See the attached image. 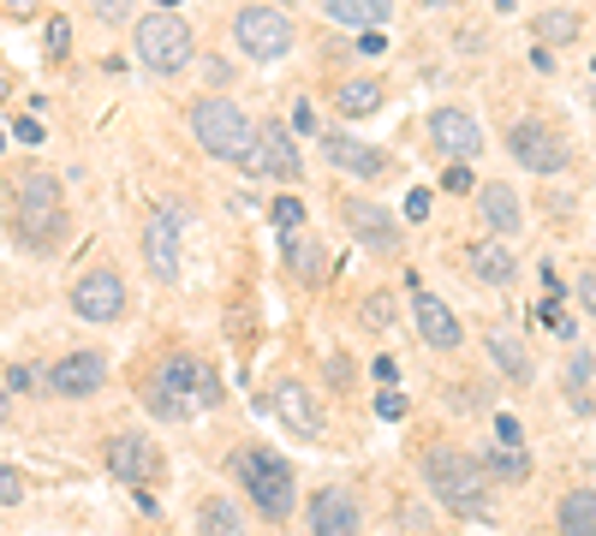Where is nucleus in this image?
Masks as SVG:
<instances>
[{"mask_svg": "<svg viewBox=\"0 0 596 536\" xmlns=\"http://www.w3.org/2000/svg\"><path fill=\"white\" fill-rule=\"evenodd\" d=\"M221 400H227V381L203 352H168L144 376V412L161 417V424H185L197 412H215Z\"/></svg>", "mask_w": 596, "mask_h": 536, "instance_id": "1", "label": "nucleus"}, {"mask_svg": "<svg viewBox=\"0 0 596 536\" xmlns=\"http://www.w3.org/2000/svg\"><path fill=\"white\" fill-rule=\"evenodd\" d=\"M417 471H424L429 495H436L453 519H477V525L496 519V483H489V471L477 453H465V447H453V441H424Z\"/></svg>", "mask_w": 596, "mask_h": 536, "instance_id": "2", "label": "nucleus"}, {"mask_svg": "<svg viewBox=\"0 0 596 536\" xmlns=\"http://www.w3.org/2000/svg\"><path fill=\"white\" fill-rule=\"evenodd\" d=\"M12 203V239L24 251H54L60 233H66V191L48 168H24L7 191Z\"/></svg>", "mask_w": 596, "mask_h": 536, "instance_id": "3", "label": "nucleus"}, {"mask_svg": "<svg viewBox=\"0 0 596 536\" xmlns=\"http://www.w3.org/2000/svg\"><path fill=\"white\" fill-rule=\"evenodd\" d=\"M185 125H192L197 149H203L209 161H227V168H245V161H251L257 120H251V108H239L233 96H215V89H203L192 108H185Z\"/></svg>", "mask_w": 596, "mask_h": 536, "instance_id": "4", "label": "nucleus"}, {"mask_svg": "<svg viewBox=\"0 0 596 536\" xmlns=\"http://www.w3.org/2000/svg\"><path fill=\"white\" fill-rule=\"evenodd\" d=\"M233 477H239V489L251 495V507H257L269 525H287V519L299 513V477H293V465H287L275 447L245 441L233 453Z\"/></svg>", "mask_w": 596, "mask_h": 536, "instance_id": "5", "label": "nucleus"}, {"mask_svg": "<svg viewBox=\"0 0 596 536\" xmlns=\"http://www.w3.org/2000/svg\"><path fill=\"white\" fill-rule=\"evenodd\" d=\"M132 48H137V66L149 72V78H180V72H192L197 60V36L192 24L180 19V7H149L132 19Z\"/></svg>", "mask_w": 596, "mask_h": 536, "instance_id": "6", "label": "nucleus"}, {"mask_svg": "<svg viewBox=\"0 0 596 536\" xmlns=\"http://www.w3.org/2000/svg\"><path fill=\"white\" fill-rule=\"evenodd\" d=\"M227 24H233L239 60H251V66H281V60L299 48V24H293V12H287L281 0H245Z\"/></svg>", "mask_w": 596, "mask_h": 536, "instance_id": "7", "label": "nucleus"}, {"mask_svg": "<svg viewBox=\"0 0 596 536\" xmlns=\"http://www.w3.org/2000/svg\"><path fill=\"white\" fill-rule=\"evenodd\" d=\"M335 215H340L346 239L364 251V257H376V263H400L405 257V221H400V209H388V203H376V197H358V191H340Z\"/></svg>", "mask_w": 596, "mask_h": 536, "instance_id": "8", "label": "nucleus"}, {"mask_svg": "<svg viewBox=\"0 0 596 536\" xmlns=\"http://www.w3.org/2000/svg\"><path fill=\"white\" fill-rule=\"evenodd\" d=\"M501 144H507V156H513L519 168L537 173V179H561L567 168H573V144H567V132L549 125L543 113H513V120L501 125Z\"/></svg>", "mask_w": 596, "mask_h": 536, "instance_id": "9", "label": "nucleus"}, {"mask_svg": "<svg viewBox=\"0 0 596 536\" xmlns=\"http://www.w3.org/2000/svg\"><path fill=\"white\" fill-rule=\"evenodd\" d=\"M245 173H251V179H269V185H281V191H299V185H304V173H311V168H304L299 132L281 120V113H263Z\"/></svg>", "mask_w": 596, "mask_h": 536, "instance_id": "10", "label": "nucleus"}, {"mask_svg": "<svg viewBox=\"0 0 596 536\" xmlns=\"http://www.w3.org/2000/svg\"><path fill=\"white\" fill-rule=\"evenodd\" d=\"M316 156H323L340 179H358V185H388V179H400V156H394V149L364 144V137L340 132V125H328V132L316 137Z\"/></svg>", "mask_w": 596, "mask_h": 536, "instance_id": "11", "label": "nucleus"}, {"mask_svg": "<svg viewBox=\"0 0 596 536\" xmlns=\"http://www.w3.org/2000/svg\"><path fill=\"white\" fill-rule=\"evenodd\" d=\"M66 304H72V316H78V322L108 328V322H120V316L132 310V287H125L120 268H90V275L72 280V299Z\"/></svg>", "mask_w": 596, "mask_h": 536, "instance_id": "12", "label": "nucleus"}, {"mask_svg": "<svg viewBox=\"0 0 596 536\" xmlns=\"http://www.w3.org/2000/svg\"><path fill=\"white\" fill-rule=\"evenodd\" d=\"M424 132H429V144H436L448 161H477L489 149V132L477 125V113L465 108V101H441V108H429Z\"/></svg>", "mask_w": 596, "mask_h": 536, "instance_id": "13", "label": "nucleus"}, {"mask_svg": "<svg viewBox=\"0 0 596 536\" xmlns=\"http://www.w3.org/2000/svg\"><path fill=\"white\" fill-rule=\"evenodd\" d=\"M388 101H394V84H388L382 72H340V78L328 84V113H335L340 125L376 120V113H388Z\"/></svg>", "mask_w": 596, "mask_h": 536, "instance_id": "14", "label": "nucleus"}, {"mask_svg": "<svg viewBox=\"0 0 596 536\" xmlns=\"http://www.w3.org/2000/svg\"><path fill=\"white\" fill-rule=\"evenodd\" d=\"M101 459H108V471L120 483H132V489H149V483L168 477V453H161L149 436H137V429L108 436V441H101Z\"/></svg>", "mask_w": 596, "mask_h": 536, "instance_id": "15", "label": "nucleus"}, {"mask_svg": "<svg viewBox=\"0 0 596 536\" xmlns=\"http://www.w3.org/2000/svg\"><path fill=\"white\" fill-rule=\"evenodd\" d=\"M460 268L477 280L484 292H513L519 287V251H513V239H496V233H484V239H465L460 245Z\"/></svg>", "mask_w": 596, "mask_h": 536, "instance_id": "16", "label": "nucleus"}, {"mask_svg": "<svg viewBox=\"0 0 596 536\" xmlns=\"http://www.w3.org/2000/svg\"><path fill=\"white\" fill-rule=\"evenodd\" d=\"M269 412L281 417V429L293 441H323L328 436V417H323V405H316V393L304 388L299 376H281L269 388Z\"/></svg>", "mask_w": 596, "mask_h": 536, "instance_id": "17", "label": "nucleus"}, {"mask_svg": "<svg viewBox=\"0 0 596 536\" xmlns=\"http://www.w3.org/2000/svg\"><path fill=\"white\" fill-rule=\"evenodd\" d=\"M48 393L54 400H96L101 388H108V357L90 352V346H78V352H60L54 364H48Z\"/></svg>", "mask_w": 596, "mask_h": 536, "instance_id": "18", "label": "nucleus"}, {"mask_svg": "<svg viewBox=\"0 0 596 536\" xmlns=\"http://www.w3.org/2000/svg\"><path fill=\"white\" fill-rule=\"evenodd\" d=\"M472 203H477V227L496 233V239H519V233H525V221H531L513 179H477Z\"/></svg>", "mask_w": 596, "mask_h": 536, "instance_id": "19", "label": "nucleus"}, {"mask_svg": "<svg viewBox=\"0 0 596 536\" xmlns=\"http://www.w3.org/2000/svg\"><path fill=\"white\" fill-rule=\"evenodd\" d=\"M412 322H417V340H424L429 352H441V357L465 352V322H460V310H453L448 299H436V292L417 287L412 292Z\"/></svg>", "mask_w": 596, "mask_h": 536, "instance_id": "20", "label": "nucleus"}, {"mask_svg": "<svg viewBox=\"0 0 596 536\" xmlns=\"http://www.w3.org/2000/svg\"><path fill=\"white\" fill-rule=\"evenodd\" d=\"M328 268H335V257H328V245L311 233V227L281 233V275L293 280L299 292H316V287L328 280Z\"/></svg>", "mask_w": 596, "mask_h": 536, "instance_id": "21", "label": "nucleus"}, {"mask_svg": "<svg viewBox=\"0 0 596 536\" xmlns=\"http://www.w3.org/2000/svg\"><path fill=\"white\" fill-rule=\"evenodd\" d=\"M304 519H311V536H364V513H358V501H352V489H340V483L311 489Z\"/></svg>", "mask_w": 596, "mask_h": 536, "instance_id": "22", "label": "nucleus"}, {"mask_svg": "<svg viewBox=\"0 0 596 536\" xmlns=\"http://www.w3.org/2000/svg\"><path fill=\"white\" fill-rule=\"evenodd\" d=\"M477 346H484L489 369H496L507 388H531V381H537V357H531V346L519 334H507V328H477Z\"/></svg>", "mask_w": 596, "mask_h": 536, "instance_id": "23", "label": "nucleus"}, {"mask_svg": "<svg viewBox=\"0 0 596 536\" xmlns=\"http://www.w3.org/2000/svg\"><path fill=\"white\" fill-rule=\"evenodd\" d=\"M144 263L156 280H180V215L173 209L144 215Z\"/></svg>", "mask_w": 596, "mask_h": 536, "instance_id": "24", "label": "nucleus"}, {"mask_svg": "<svg viewBox=\"0 0 596 536\" xmlns=\"http://www.w3.org/2000/svg\"><path fill=\"white\" fill-rule=\"evenodd\" d=\"M316 12H323L328 31H382L388 19H394V0H316Z\"/></svg>", "mask_w": 596, "mask_h": 536, "instance_id": "25", "label": "nucleus"}, {"mask_svg": "<svg viewBox=\"0 0 596 536\" xmlns=\"http://www.w3.org/2000/svg\"><path fill=\"white\" fill-rule=\"evenodd\" d=\"M561 393L579 417L596 412V352L585 346H567V364H561Z\"/></svg>", "mask_w": 596, "mask_h": 536, "instance_id": "26", "label": "nucleus"}, {"mask_svg": "<svg viewBox=\"0 0 596 536\" xmlns=\"http://www.w3.org/2000/svg\"><path fill=\"white\" fill-rule=\"evenodd\" d=\"M555 525L561 536H596V489H567L555 507Z\"/></svg>", "mask_w": 596, "mask_h": 536, "instance_id": "27", "label": "nucleus"}, {"mask_svg": "<svg viewBox=\"0 0 596 536\" xmlns=\"http://www.w3.org/2000/svg\"><path fill=\"white\" fill-rule=\"evenodd\" d=\"M197 536H245V519L227 495H203L197 501Z\"/></svg>", "mask_w": 596, "mask_h": 536, "instance_id": "28", "label": "nucleus"}, {"mask_svg": "<svg viewBox=\"0 0 596 536\" xmlns=\"http://www.w3.org/2000/svg\"><path fill=\"white\" fill-rule=\"evenodd\" d=\"M531 31H537V42H549V48H567V42H579V31H585V19H579L573 7H543Z\"/></svg>", "mask_w": 596, "mask_h": 536, "instance_id": "29", "label": "nucleus"}, {"mask_svg": "<svg viewBox=\"0 0 596 536\" xmlns=\"http://www.w3.org/2000/svg\"><path fill=\"white\" fill-rule=\"evenodd\" d=\"M394 322H400V304H394V292H388V287H376V292H364V299H358V328H364V334H388Z\"/></svg>", "mask_w": 596, "mask_h": 536, "instance_id": "30", "label": "nucleus"}, {"mask_svg": "<svg viewBox=\"0 0 596 536\" xmlns=\"http://www.w3.org/2000/svg\"><path fill=\"white\" fill-rule=\"evenodd\" d=\"M484 471H489V477H501V483H525V477H531V453H525V447L496 441V447L484 453Z\"/></svg>", "mask_w": 596, "mask_h": 536, "instance_id": "31", "label": "nucleus"}, {"mask_svg": "<svg viewBox=\"0 0 596 536\" xmlns=\"http://www.w3.org/2000/svg\"><path fill=\"white\" fill-rule=\"evenodd\" d=\"M269 227L275 233H299V227H311V209H304L299 191H281V197L269 203Z\"/></svg>", "mask_w": 596, "mask_h": 536, "instance_id": "32", "label": "nucleus"}, {"mask_svg": "<svg viewBox=\"0 0 596 536\" xmlns=\"http://www.w3.org/2000/svg\"><path fill=\"white\" fill-rule=\"evenodd\" d=\"M42 54H48V66H66L72 60V19H48L42 24Z\"/></svg>", "mask_w": 596, "mask_h": 536, "instance_id": "33", "label": "nucleus"}, {"mask_svg": "<svg viewBox=\"0 0 596 536\" xmlns=\"http://www.w3.org/2000/svg\"><path fill=\"white\" fill-rule=\"evenodd\" d=\"M203 89H215V96H227V89H233L239 84V66H233V60H227V54H209V60H203Z\"/></svg>", "mask_w": 596, "mask_h": 536, "instance_id": "34", "label": "nucleus"}, {"mask_svg": "<svg viewBox=\"0 0 596 536\" xmlns=\"http://www.w3.org/2000/svg\"><path fill=\"white\" fill-rule=\"evenodd\" d=\"M287 125H293L299 137H323V132H328V125H323V113H316V101H311V96H293V120H287Z\"/></svg>", "mask_w": 596, "mask_h": 536, "instance_id": "35", "label": "nucleus"}, {"mask_svg": "<svg viewBox=\"0 0 596 536\" xmlns=\"http://www.w3.org/2000/svg\"><path fill=\"white\" fill-rule=\"evenodd\" d=\"M441 191H448V197H472V191H477L472 161H448V168H441Z\"/></svg>", "mask_w": 596, "mask_h": 536, "instance_id": "36", "label": "nucleus"}, {"mask_svg": "<svg viewBox=\"0 0 596 536\" xmlns=\"http://www.w3.org/2000/svg\"><path fill=\"white\" fill-rule=\"evenodd\" d=\"M90 19L108 24V31H120L125 19H137V0H90Z\"/></svg>", "mask_w": 596, "mask_h": 536, "instance_id": "37", "label": "nucleus"}, {"mask_svg": "<svg viewBox=\"0 0 596 536\" xmlns=\"http://www.w3.org/2000/svg\"><path fill=\"white\" fill-rule=\"evenodd\" d=\"M537 322H543V328H549V334H555V340H567V346H573V334H579V322H573V316H567V310H561V304H537Z\"/></svg>", "mask_w": 596, "mask_h": 536, "instance_id": "38", "label": "nucleus"}, {"mask_svg": "<svg viewBox=\"0 0 596 536\" xmlns=\"http://www.w3.org/2000/svg\"><path fill=\"white\" fill-rule=\"evenodd\" d=\"M573 304H579V310H585L591 322H596V263H585V268L573 275Z\"/></svg>", "mask_w": 596, "mask_h": 536, "instance_id": "39", "label": "nucleus"}, {"mask_svg": "<svg viewBox=\"0 0 596 536\" xmlns=\"http://www.w3.org/2000/svg\"><path fill=\"white\" fill-rule=\"evenodd\" d=\"M0 381H7V393H19V400H31V393H36V369L31 364H7V369H0Z\"/></svg>", "mask_w": 596, "mask_h": 536, "instance_id": "40", "label": "nucleus"}, {"mask_svg": "<svg viewBox=\"0 0 596 536\" xmlns=\"http://www.w3.org/2000/svg\"><path fill=\"white\" fill-rule=\"evenodd\" d=\"M448 405H453V412H484V405H489V388H484V381H465L460 393H448Z\"/></svg>", "mask_w": 596, "mask_h": 536, "instance_id": "41", "label": "nucleus"}, {"mask_svg": "<svg viewBox=\"0 0 596 536\" xmlns=\"http://www.w3.org/2000/svg\"><path fill=\"white\" fill-rule=\"evenodd\" d=\"M489 429H496V441H507V447H525V429H519L513 412H489Z\"/></svg>", "mask_w": 596, "mask_h": 536, "instance_id": "42", "label": "nucleus"}, {"mask_svg": "<svg viewBox=\"0 0 596 536\" xmlns=\"http://www.w3.org/2000/svg\"><path fill=\"white\" fill-rule=\"evenodd\" d=\"M19 501H24V471L0 465V507H19Z\"/></svg>", "mask_w": 596, "mask_h": 536, "instance_id": "43", "label": "nucleus"}, {"mask_svg": "<svg viewBox=\"0 0 596 536\" xmlns=\"http://www.w3.org/2000/svg\"><path fill=\"white\" fill-rule=\"evenodd\" d=\"M429 221V185H412L405 191V227H424Z\"/></svg>", "mask_w": 596, "mask_h": 536, "instance_id": "44", "label": "nucleus"}, {"mask_svg": "<svg viewBox=\"0 0 596 536\" xmlns=\"http://www.w3.org/2000/svg\"><path fill=\"white\" fill-rule=\"evenodd\" d=\"M376 417H382V424H400V417H405V393L382 388V393H376Z\"/></svg>", "mask_w": 596, "mask_h": 536, "instance_id": "45", "label": "nucleus"}, {"mask_svg": "<svg viewBox=\"0 0 596 536\" xmlns=\"http://www.w3.org/2000/svg\"><path fill=\"white\" fill-rule=\"evenodd\" d=\"M36 12H42V0H0V19H12V24L36 19Z\"/></svg>", "mask_w": 596, "mask_h": 536, "instance_id": "46", "label": "nucleus"}, {"mask_svg": "<svg viewBox=\"0 0 596 536\" xmlns=\"http://www.w3.org/2000/svg\"><path fill=\"white\" fill-rule=\"evenodd\" d=\"M352 42H358V54H364V60L388 54V36H382V31H358V36H352Z\"/></svg>", "mask_w": 596, "mask_h": 536, "instance_id": "47", "label": "nucleus"}, {"mask_svg": "<svg viewBox=\"0 0 596 536\" xmlns=\"http://www.w3.org/2000/svg\"><path fill=\"white\" fill-rule=\"evenodd\" d=\"M370 376L382 381V388H394V381H400V357H388V352H382V357H370Z\"/></svg>", "mask_w": 596, "mask_h": 536, "instance_id": "48", "label": "nucleus"}, {"mask_svg": "<svg viewBox=\"0 0 596 536\" xmlns=\"http://www.w3.org/2000/svg\"><path fill=\"white\" fill-rule=\"evenodd\" d=\"M531 72H543V78H555V48H549V42H537V48H531Z\"/></svg>", "mask_w": 596, "mask_h": 536, "instance_id": "49", "label": "nucleus"}, {"mask_svg": "<svg viewBox=\"0 0 596 536\" xmlns=\"http://www.w3.org/2000/svg\"><path fill=\"white\" fill-rule=\"evenodd\" d=\"M12 137H19V144H42V125H36V120H19V125H12Z\"/></svg>", "mask_w": 596, "mask_h": 536, "instance_id": "50", "label": "nucleus"}, {"mask_svg": "<svg viewBox=\"0 0 596 536\" xmlns=\"http://www.w3.org/2000/svg\"><path fill=\"white\" fill-rule=\"evenodd\" d=\"M12 89H19V72H12V66H7V60H0V101H7V96H12Z\"/></svg>", "mask_w": 596, "mask_h": 536, "instance_id": "51", "label": "nucleus"}, {"mask_svg": "<svg viewBox=\"0 0 596 536\" xmlns=\"http://www.w3.org/2000/svg\"><path fill=\"white\" fill-rule=\"evenodd\" d=\"M12 417V405H7V381H0V424H7Z\"/></svg>", "mask_w": 596, "mask_h": 536, "instance_id": "52", "label": "nucleus"}, {"mask_svg": "<svg viewBox=\"0 0 596 536\" xmlns=\"http://www.w3.org/2000/svg\"><path fill=\"white\" fill-rule=\"evenodd\" d=\"M591 113H596V84H591Z\"/></svg>", "mask_w": 596, "mask_h": 536, "instance_id": "53", "label": "nucleus"}, {"mask_svg": "<svg viewBox=\"0 0 596 536\" xmlns=\"http://www.w3.org/2000/svg\"><path fill=\"white\" fill-rule=\"evenodd\" d=\"M156 7H180V0H156Z\"/></svg>", "mask_w": 596, "mask_h": 536, "instance_id": "54", "label": "nucleus"}, {"mask_svg": "<svg viewBox=\"0 0 596 536\" xmlns=\"http://www.w3.org/2000/svg\"><path fill=\"white\" fill-rule=\"evenodd\" d=\"M591 84H596V60H591Z\"/></svg>", "mask_w": 596, "mask_h": 536, "instance_id": "55", "label": "nucleus"}, {"mask_svg": "<svg viewBox=\"0 0 596 536\" xmlns=\"http://www.w3.org/2000/svg\"><path fill=\"white\" fill-rule=\"evenodd\" d=\"M281 7H299V0H281Z\"/></svg>", "mask_w": 596, "mask_h": 536, "instance_id": "56", "label": "nucleus"}]
</instances>
